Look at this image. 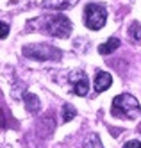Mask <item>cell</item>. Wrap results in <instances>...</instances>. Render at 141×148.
I'll use <instances>...</instances> for the list:
<instances>
[{
	"mask_svg": "<svg viewBox=\"0 0 141 148\" xmlns=\"http://www.w3.org/2000/svg\"><path fill=\"white\" fill-rule=\"evenodd\" d=\"M84 20H86V27H89L91 30H100L105 25V22H107V11H105V7L100 5V4H89V5H86Z\"/></svg>",
	"mask_w": 141,
	"mask_h": 148,
	"instance_id": "277c9868",
	"label": "cell"
},
{
	"mask_svg": "<svg viewBox=\"0 0 141 148\" xmlns=\"http://www.w3.org/2000/svg\"><path fill=\"white\" fill-rule=\"evenodd\" d=\"M0 129H6V123L2 120V111H0Z\"/></svg>",
	"mask_w": 141,
	"mask_h": 148,
	"instance_id": "9a60e30c",
	"label": "cell"
},
{
	"mask_svg": "<svg viewBox=\"0 0 141 148\" xmlns=\"http://www.w3.org/2000/svg\"><path fill=\"white\" fill-rule=\"evenodd\" d=\"M29 27H34L32 30H36V32H43L54 38H68L72 34V22L61 13L43 14L39 18H34L27 23V29Z\"/></svg>",
	"mask_w": 141,
	"mask_h": 148,
	"instance_id": "6da1fadb",
	"label": "cell"
},
{
	"mask_svg": "<svg viewBox=\"0 0 141 148\" xmlns=\"http://www.w3.org/2000/svg\"><path fill=\"white\" fill-rule=\"evenodd\" d=\"M113 84V77H111V73H107V71H98L95 75V91L96 93H102L105 89H109V86Z\"/></svg>",
	"mask_w": 141,
	"mask_h": 148,
	"instance_id": "52a82bcc",
	"label": "cell"
},
{
	"mask_svg": "<svg viewBox=\"0 0 141 148\" xmlns=\"http://www.w3.org/2000/svg\"><path fill=\"white\" fill-rule=\"evenodd\" d=\"M131 34H132V38H134L136 41H139V39H141V25H139L138 22H134V23H132V27H131Z\"/></svg>",
	"mask_w": 141,
	"mask_h": 148,
	"instance_id": "7c38bea8",
	"label": "cell"
},
{
	"mask_svg": "<svg viewBox=\"0 0 141 148\" xmlns=\"http://www.w3.org/2000/svg\"><path fill=\"white\" fill-rule=\"evenodd\" d=\"M84 148H104V145H102V141H100L98 134L91 132V134L86 136V137H84Z\"/></svg>",
	"mask_w": 141,
	"mask_h": 148,
	"instance_id": "30bf717a",
	"label": "cell"
},
{
	"mask_svg": "<svg viewBox=\"0 0 141 148\" xmlns=\"http://www.w3.org/2000/svg\"><path fill=\"white\" fill-rule=\"evenodd\" d=\"M23 102H25V107H27L29 112H32V114L39 112V109H41V102H39V98L36 97V95L27 93L25 97H23Z\"/></svg>",
	"mask_w": 141,
	"mask_h": 148,
	"instance_id": "ba28073f",
	"label": "cell"
},
{
	"mask_svg": "<svg viewBox=\"0 0 141 148\" xmlns=\"http://www.w3.org/2000/svg\"><path fill=\"white\" fill-rule=\"evenodd\" d=\"M111 112L116 118L122 120H136L141 114V105L138 102V98H134L132 95L123 93L113 98V105H111Z\"/></svg>",
	"mask_w": 141,
	"mask_h": 148,
	"instance_id": "7a4b0ae2",
	"label": "cell"
},
{
	"mask_svg": "<svg viewBox=\"0 0 141 148\" xmlns=\"http://www.w3.org/2000/svg\"><path fill=\"white\" fill-rule=\"evenodd\" d=\"M118 47H120V39L111 38V39H107L105 43H102V45L98 47V52H100L102 56H109V54H113Z\"/></svg>",
	"mask_w": 141,
	"mask_h": 148,
	"instance_id": "9c48e42d",
	"label": "cell"
},
{
	"mask_svg": "<svg viewBox=\"0 0 141 148\" xmlns=\"http://www.w3.org/2000/svg\"><path fill=\"white\" fill-rule=\"evenodd\" d=\"M7 34H9V25L4 23V22H0V39L7 38Z\"/></svg>",
	"mask_w": 141,
	"mask_h": 148,
	"instance_id": "4fadbf2b",
	"label": "cell"
},
{
	"mask_svg": "<svg viewBox=\"0 0 141 148\" xmlns=\"http://www.w3.org/2000/svg\"><path fill=\"white\" fill-rule=\"evenodd\" d=\"M68 82H70V86H72V91L77 95V97H84V95H88V91H89V80H88L86 71L73 70L68 75Z\"/></svg>",
	"mask_w": 141,
	"mask_h": 148,
	"instance_id": "5b68a950",
	"label": "cell"
},
{
	"mask_svg": "<svg viewBox=\"0 0 141 148\" xmlns=\"http://www.w3.org/2000/svg\"><path fill=\"white\" fill-rule=\"evenodd\" d=\"M23 56L36 61H54L61 57V50L47 43H32L23 47Z\"/></svg>",
	"mask_w": 141,
	"mask_h": 148,
	"instance_id": "3957f363",
	"label": "cell"
},
{
	"mask_svg": "<svg viewBox=\"0 0 141 148\" xmlns=\"http://www.w3.org/2000/svg\"><path fill=\"white\" fill-rule=\"evenodd\" d=\"M123 148H141V141L138 139H131V141H127L123 145Z\"/></svg>",
	"mask_w": 141,
	"mask_h": 148,
	"instance_id": "5bb4252c",
	"label": "cell"
},
{
	"mask_svg": "<svg viewBox=\"0 0 141 148\" xmlns=\"http://www.w3.org/2000/svg\"><path fill=\"white\" fill-rule=\"evenodd\" d=\"M75 114H77V112H75V107H73V105H70V103H64V105H63V121H64V123H68L70 120H73Z\"/></svg>",
	"mask_w": 141,
	"mask_h": 148,
	"instance_id": "8fae6325",
	"label": "cell"
},
{
	"mask_svg": "<svg viewBox=\"0 0 141 148\" xmlns=\"http://www.w3.org/2000/svg\"><path fill=\"white\" fill-rule=\"evenodd\" d=\"M79 0H43L41 5L45 9H54V11H66V9L73 7Z\"/></svg>",
	"mask_w": 141,
	"mask_h": 148,
	"instance_id": "8992f818",
	"label": "cell"
}]
</instances>
